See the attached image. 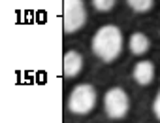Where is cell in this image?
Wrapping results in <instances>:
<instances>
[{"label": "cell", "instance_id": "cell-9", "mask_svg": "<svg viewBox=\"0 0 160 123\" xmlns=\"http://www.w3.org/2000/svg\"><path fill=\"white\" fill-rule=\"evenodd\" d=\"M92 6L98 12H109L115 6V0H92Z\"/></svg>", "mask_w": 160, "mask_h": 123}, {"label": "cell", "instance_id": "cell-2", "mask_svg": "<svg viewBox=\"0 0 160 123\" xmlns=\"http://www.w3.org/2000/svg\"><path fill=\"white\" fill-rule=\"evenodd\" d=\"M96 104V89L89 83H81V85H75L68 97V108L73 114L79 115H85L89 114Z\"/></svg>", "mask_w": 160, "mask_h": 123}, {"label": "cell", "instance_id": "cell-4", "mask_svg": "<svg viewBox=\"0 0 160 123\" xmlns=\"http://www.w3.org/2000/svg\"><path fill=\"white\" fill-rule=\"evenodd\" d=\"M104 108L111 119L124 117L128 114V108H130V100H128V95L124 93V89L111 87L104 97Z\"/></svg>", "mask_w": 160, "mask_h": 123}, {"label": "cell", "instance_id": "cell-6", "mask_svg": "<svg viewBox=\"0 0 160 123\" xmlns=\"http://www.w3.org/2000/svg\"><path fill=\"white\" fill-rule=\"evenodd\" d=\"M134 80L139 83V85H149L154 78V65L151 61H141L134 67V72H132Z\"/></svg>", "mask_w": 160, "mask_h": 123}, {"label": "cell", "instance_id": "cell-10", "mask_svg": "<svg viewBox=\"0 0 160 123\" xmlns=\"http://www.w3.org/2000/svg\"><path fill=\"white\" fill-rule=\"evenodd\" d=\"M152 110H154V115H156V117L160 119V91H158V95H156V99H154Z\"/></svg>", "mask_w": 160, "mask_h": 123}, {"label": "cell", "instance_id": "cell-5", "mask_svg": "<svg viewBox=\"0 0 160 123\" xmlns=\"http://www.w3.org/2000/svg\"><path fill=\"white\" fill-rule=\"evenodd\" d=\"M62 68H64L66 78L77 76L79 72H81V68H83V57L77 51H68L64 55V61H62Z\"/></svg>", "mask_w": 160, "mask_h": 123}, {"label": "cell", "instance_id": "cell-3", "mask_svg": "<svg viewBox=\"0 0 160 123\" xmlns=\"http://www.w3.org/2000/svg\"><path fill=\"white\" fill-rule=\"evenodd\" d=\"M87 21V12L81 0H62V25L64 32H75Z\"/></svg>", "mask_w": 160, "mask_h": 123}, {"label": "cell", "instance_id": "cell-7", "mask_svg": "<svg viewBox=\"0 0 160 123\" xmlns=\"http://www.w3.org/2000/svg\"><path fill=\"white\" fill-rule=\"evenodd\" d=\"M128 45H130V51H132L134 55H143V53L149 51L151 42H149V38H147L143 32H134V34L130 36Z\"/></svg>", "mask_w": 160, "mask_h": 123}, {"label": "cell", "instance_id": "cell-8", "mask_svg": "<svg viewBox=\"0 0 160 123\" xmlns=\"http://www.w3.org/2000/svg\"><path fill=\"white\" fill-rule=\"evenodd\" d=\"M126 2H128V6H130L134 12H138V13H145V12H149V10L152 8L154 0H126Z\"/></svg>", "mask_w": 160, "mask_h": 123}, {"label": "cell", "instance_id": "cell-1", "mask_svg": "<svg viewBox=\"0 0 160 123\" xmlns=\"http://www.w3.org/2000/svg\"><path fill=\"white\" fill-rule=\"evenodd\" d=\"M122 49V34L115 25H104L96 30L92 38V51L104 63H111L121 55Z\"/></svg>", "mask_w": 160, "mask_h": 123}]
</instances>
